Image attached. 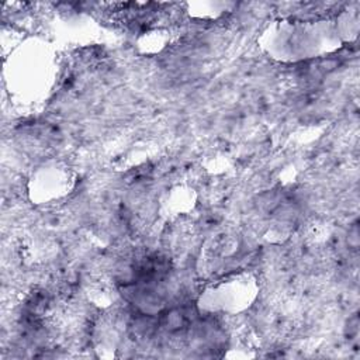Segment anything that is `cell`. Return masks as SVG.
<instances>
[{"mask_svg": "<svg viewBox=\"0 0 360 360\" xmlns=\"http://www.w3.org/2000/svg\"><path fill=\"white\" fill-rule=\"evenodd\" d=\"M342 38L333 21H276L264 30L260 45L276 60L300 62L335 51Z\"/></svg>", "mask_w": 360, "mask_h": 360, "instance_id": "cell-1", "label": "cell"}, {"mask_svg": "<svg viewBox=\"0 0 360 360\" xmlns=\"http://www.w3.org/2000/svg\"><path fill=\"white\" fill-rule=\"evenodd\" d=\"M256 297V284L249 274L231 276L201 292L198 305L210 312H239Z\"/></svg>", "mask_w": 360, "mask_h": 360, "instance_id": "cell-2", "label": "cell"}]
</instances>
